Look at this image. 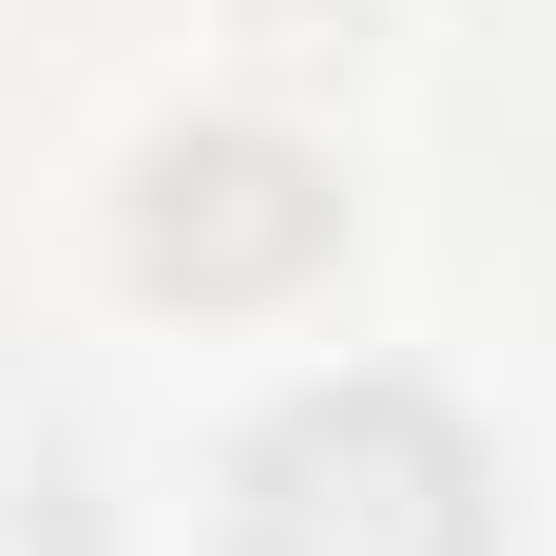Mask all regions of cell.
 Listing matches in <instances>:
<instances>
[{"mask_svg":"<svg viewBox=\"0 0 556 556\" xmlns=\"http://www.w3.org/2000/svg\"><path fill=\"white\" fill-rule=\"evenodd\" d=\"M250 556H500V480L422 384H327L250 442Z\"/></svg>","mask_w":556,"mask_h":556,"instance_id":"obj_1","label":"cell"},{"mask_svg":"<svg viewBox=\"0 0 556 556\" xmlns=\"http://www.w3.org/2000/svg\"><path fill=\"white\" fill-rule=\"evenodd\" d=\"M135 288H173V307H269V288L327 269V154H288V135H250V115H212V135H154L135 154Z\"/></svg>","mask_w":556,"mask_h":556,"instance_id":"obj_2","label":"cell"}]
</instances>
